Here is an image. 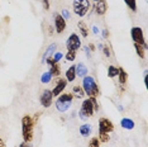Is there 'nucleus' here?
I'll return each instance as SVG.
<instances>
[{"instance_id":"1","label":"nucleus","mask_w":148,"mask_h":147,"mask_svg":"<svg viewBox=\"0 0 148 147\" xmlns=\"http://www.w3.org/2000/svg\"><path fill=\"white\" fill-rule=\"evenodd\" d=\"M99 110V104H97L96 98H87L82 102L81 108L79 110V117L82 119V121H86L90 117L94 115V113Z\"/></svg>"},{"instance_id":"2","label":"nucleus","mask_w":148,"mask_h":147,"mask_svg":"<svg viewBox=\"0 0 148 147\" xmlns=\"http://www.w3.org/2000/svg\"><path fill=\"white\" fill-rule=\"evenodd\" d=\"M115 127H114V123L110 121L109 118H105V117H101L99 119V141L100 143H106L110 141V135L109 133L114 132Z\"/></svg>"},{"instance_id":"3","label":"nucleus","mask_w":148,"mask_h":147,"mask_svg":"<svg viewBox=\"0 0 148 147\" xmlns=\"http://www.w3.org/2000/svg\"><path fill=\"white\" fill-rule=\"evenodd\" d=\"M34 126L36 123L33 122V118L31 115H24L22 118V135L23 141L27 143H31L34 138Z\"/></svg>"},{"instance_id":"4","label":"nucleus","mask_w":148,"mask_h":147,"mask_svg":"<svg viewBox=\"0 0 148 147\" xmlns=\"http://www.w3.org/2000/svg\"><path fill=\"white\" fill-rule=\"evenodd\" d=\"M82 90L85 93V95H87L89 98H97L100 95V88L99 85L96 84L95 79L90 75H86L82 80Z\"/></svg>"},{"instance_id":"5","label":"nucleus","mask_w":148,"mask_h":147,"mask_svg":"<svg viewBox=\"0 0 148 147\" xmlns=\"http://www.w3.org/2000/svg\"><path fill=\"white\" fill-rule=\"evenodd\" d=\"M72 100H73V95L71 93H66V94H61L57 96L56 100V109L61 113L67 112L72 105Z\"/></svg>"},{"instance_id":"6","label":"nucleus","mask_w":148,"mask_h":147,"mask_svg":"<svg viewBox=\"0 0 148 147\" xmlns=\"http://www.w3.org/2000/svg\"><path fill=\"white\" fill-rule=\"evenodd\" d=\"M73 13L79 16H85L90 9V1L89 0H73L72 3Z\"/></svg>"},{"instance_id":"7","label":"nucleus","mask_w":148,"mask_h":147,"mask_svg":"<svg viewBox=\"0 0 148 147\" xmlns=\"http://www.w3.org/2000/svg\"><path fill=\"white\" fill-rule=\"evenodd\" d=\"M130 37H132V39H133L134 43L142 45L146 48H148L147 47V43H146V39H144L143 29L140 28V27H133V28L130 29Z\"/></svg>"},{"instance_id":"8","label":"nucleus","mask_w":148,"mask_h":147,"mask_svg":"<svg viewBox=\"0 0 148 147\" xmlns=\"http://www.w3.org/2000/svg\"><path fill=\"white\" fill-rule=\"evenodd\" d=\"M66 47H67V49H70V51H76V52L79 51V48L81 47V39H80L79 34L72 33V34L67 38Z\"/></svg>"},{"instance_id":"9","label":"nucleus","mask_w":148,"mask_h":147,"mask_svg":"<svg viewBox=\"0 0 148 147\" xmlns=\"http://www.w3.org/2000/svg\"><path fill=\"white\" fill-rule=\"evenodd\" d=\"M52 100H53V94H52V90L46 89L43 90V93L39 96V103L43 108H49L52 105Z\"/></svg>"},{"instance_id":"10","label":"nucleus","mask_w":148,"mask_h":147,"mask_svg":"<svg viewBox=\"0 0 148 147\" xmlns=\"http://www.w3.org/2000/svg\"><path fill=\"white\" fill-rule=\"evenodd\" d=\"M46 63L49 66V72L52 74L53 78H60L61 76V65H60V62H56L52 57H49L46 60Z\"/></svg>"},{"instance_id":"11","label":"nucleus","mask_w":148,"mask_h":147,"mask_svg":"<svg viewBox=\"0 0 148 147\" xmlns=\"http://www.w3.org/2000/svg\"><path fill=\"white\" fill-rule=\"evenodd\" d=\"M66 85H67V80H66V79H63V78H58V79H57L55 88L52 89L53 98H55V96L57 98L58 95H61L62 91H63V90H65V88H66Z\"/></svg>"},{"instance_id":"12","label":"nucleus","mask_w":148,"mask_h":147,"mask_svg":"<svg viewBox=\"0 0 148 147\" xmlns=\"http://www.w3.org/2000/svg\"><path fill=\"white\" fill-rule=\"evenodd\" d=\"M53 28H55V31L58 33V34L63 33V31L66 29V21L62 18L61 14H56L55 15V23H53Z\"/></svg>"},{"instance_id":"13","label":"nucleus","mask_w":148,"mask_h":147,"mask_svg":"<svg viewBox=\"0 0 148 147\" xmlns=\"http://www.w3.org/2000/svg\"><path fill=\"white\" fill-rule=\"evenodd\" d=\"M94 10L97 15H105V13L108 12V3L106 0H99V1L95 3V6H94Z\"/></svg>"},{"instance_id":"14","label":"nucleus","mask_w":148,"mask_h":147,"mask_svg":"<svg viewBox=\"0 0 148 147\" xmlns=\"http://www.w3.org/2000/svg\"><path fill=\"white\" fill-rule=\"evenodd\" d=\"M76 78H77V76H76V66H75V65H72V66H70V67L66 70L65 79L67 80V81L72 82V81H75V79H76Z\"/></svg>"},{"instance_id":"15","label":"nucleus","mask_w":148,"mask_h":147,"mask_svg":"<svg viewBox=\"0 0 148 147\" xmlns=\"http://www.w3.org/2000/svg\"><path fill=\"white\" fill-rule=\"evenodd\" d=\"M118 78H119V85L122 86L123 90H124V88H125V85H127V81H128V74H127V71L123 67H119Z\"/></svg>"},{"instance_id":"16","label":"nucleus","mask_w":148,"mask_h":147,"mask_svg":"<svg viewBox=\"0 0 148 147\" xmlns=\"http://www.w3.org/2000/svg\"><path fill=\"white\" fill-rule=\"evenodd\" d=\"M56 48H57V45H56V43H52V45H49L48 47H47V49L45 51V53H43L42 62H46V60H47V58L51 57L53 53L56 52Z\"/></svg>"},{"instance_id":"17","label":"nucleus","mask_w":148,"mask_h":147,"mask_svg":"<svg viewBox=\"0 0 148 147\" xmlns=\"http://www.w3.org/2000/svg\"><path fill=\"white\" fill-rule=\"evenodd\" d=\"M120 126H122V128H124V129L132 131L134 127H136V123H134V121L130 118H123L122 121H120Z\"/></svg>"},{"instance_id":"18","label":"nucleus","mask_w":148,"mask_h":147,"mask_svg":"<svg viewBox=\"0 0 148 147\" xmlns=\"http://www.w3.org/2000/svg\"><path fill=\"white\" fill-rule=\"evenodd\" d=\"M77 28H79V32L81 33V36L84 38H86L89 36V27H87V24L84 21H80L77 23Z\"/></svg>"},{"instance_id":"19","label":"nucleus","mask_w":148,"mask_h":147,"mask_svg":"<svg viewBox=\"0 0 148 147\" xmlns=\"http://www.w3.org/2000/svg\"><path fill=\"white\" fill-rule=\"evenodd\" d=\"M79 131H80V135L82 137H89L92 132V128L90 124H81L79 127Z\"/></svg>"},{"instance_id":"20","label":"nucleus","mask_w":148,"mask_h":147,"mask_svg":"<svg viewBox=\"0 0 148 147\" xmlns=\"http://www.w3.org/2000/svg\"><path fill=\"white\" fill-rule=\"evenodd\" d=\"M87 75V67L84 63H77L76 65V76L79 78H85Z\"/></svg>"},{"instance_id":"21","label":"nucleus","mask_w":148,"mask_h":147,"mask_svg":"<svg viewBox=\"0 0 148 147\" xmlns=\"http://www.w3.org/2000/svg\"><path fill=\"white\" fill-rule=\"evenodd\" d=\"M71 94L73 95V98H77V99H82L84 96H85V93H84V90L81 86H73L72 88V93Z\"/></svg>"},{"instance_id":"22","label":"nucleus","mask_w":148,"mask_h":147,"mask_svg":"<svg viewBox=\"0 0 148 147\" xmlns=\"http://www.w3.org/2000/svg\"><path fill=\"white\" fill-rule=\"evenodd\" d=\"M134 48H136V52H137V55H138V57H139V58H144V57H146L147 48L144 47V46L138 45V43H134Z\"/></svg>"},{"instance_id":"23","label":"nucleus","mask_w":148,"mask_h":147,"mask_svg":"<svg viewBox=\"0 0 148 147\" xmlns=\"http://www.w3.org/2000/svg\"><path fill=\"white\" fill-rule=\"evenodd\" d=\"M118 74H119V67H116V66H114V65H110L109 67H108V78L114 79L118 76Z\"/></svg>"},{"instance_id":"24","label":"nucleus","mask_w":148,"mask_h":147,"mask_svg":"<svg viewBox=\"0 0 148 147\" xmlns=\"http://www.w3.org/2000/svg\"><path fill=\"white\" fill-rule=\"evenodd\" d=\"M52 74L49 72V71H47V72H45V74H42V76H41V81L43 82V84H48L49 81L52 80Z\"/></svg>"},{"instance_id":"25","label":"nucleus","mask_w":148,"mask_h":147,"mask_svg":"<svg viewBox=\"0 0 148 147\" xmlns=\"http://www.w3.org/2000/svg\"><path fill=\"white\" fill-rule=\"evenodd\" d=\"M124 3L132 12H137V0H124Z\"/></svg>"},{"instance_id":"26","label":"nucleus","mask_w":148,"mask_h":147,"mask_svg":"<svg viewBox=\"0 0 148 147\" xmlns=\"http://www.w3.org/2000/svg\"><path fill=\"white\" fill-rule=\"evenodd\" d=\"M76 51H70V49H67V53L65 55V58L67 61H75L76 58Z\"/></svg>"},{"instance_id":"27","label":"nucleus","mask_w":148,"mask_h":147,"mask_svg":"<svg viewBox=\"0 0 148 147\" xmlns=\"http://www.w3.org/2000/svg\"><path fill=\"white\" fill-rule=\"evenodd\" d=\"M87 147H100L99 138H97V137H92V138L89 141V145H87Z\"/></svg>"},{"instance_id":"28","label":"nucleus","mask_w":148,"mask_h":147,"mask_svg":"<svg viewBox=\"0 0 148 147\" xmlns=\"http://www.w3.org/2000/svg\"><path fill=\"white\" fill-rule=\"evenodd\" d=\"M101 51H103V53H104V56H105V57H108V58H109L110 56H112V51H110L109 45H103Z\"/></svg>"},{"instance_id":"29","label":"nucleus","mask_w":148,"mask_h":147,"mask_svg":"<svg viewBox=\"0 0 148 147\" xmlns=\"http://www.w3.org/2000/svg\"><path fill=\"white\" fill-rule=\"evenodd\" d=\"M62 57H63V53L62 52H55V55H53V60H55L56 62H60L62 60Z\"/></svg>"},{"instance_id":"30","label":"nucleus","mask_w":148,"mask_h":147,"mask_svg":"<svg viewBox=\"0 0 148 147\" xmlns=\"http://www.w3.org/2000/svg\"><path fill=\"white\" fill-rule=\"evenodd\" d=\"M62 18L63 19H65V21H67V19H70V18H71V14H70V12L69 10H67V9H63V10H62Z\"/></svg>"},{"instance_id":"31","label":"nucleus","mask_w":148,"mask_h":147,"mask_svg":"<svg viewBox=\"0 0 148 147\" xmlns=\"http://www.w3.org/2000/svg\"><path fill=\"white\" fill-rule=\"evenodd\" d=\"M42 5L45 10H49V0H42Z\"/></svg>"},{"instance_id":"32","label":"nucleus","mask_w":148,"mask_h":147,"mask_svg":"<svg viewBox=\"0 0 148 147\" xmlns=\"http://www.w3.org/2000/svg\"><path fill=\"white\" fill-rule=\"evenodd\" d=\"M103 37H104V38H109V31H108V29H104V31H103Z\"/></svg>"},{"instance_id":"33","label":"nucleus","mask_w":148,"mask_h":147,"mask_svg":"<svg viewBox=\"0 0 148 147\" xmlns=\"http://www.w3.org/2000/svg\"><path fill=\"white\" fill-rule=\"evenodd\" d=\"M19 147H32L31 143H27V142H22L21 145H19Z\"/></svg>"},{"instance_id":"34","label":"nucleus","mask_w":148,"mask_h":147,"mask_svg":"<svg viewBox=\"0 0 148 147\" xmlns=\"http://www.w3.org/2000/svg\"><path fill=\"white\" fill-rule=\"evenodd\" d=\"M53 29H55V28H53V27H51V25L48 27V32H49L48 34H49V36H52V34H53V33H52V32H53Z\"/></svg>"},{"instance_id":"35","label":"nucleus","mask_w":148,"mask_h":147,"mask_svg":"<svg viewBox=\"0 0 148 147\" xmlns=\"http://www.w3.org/2000/svg\"><path fill=\"white\" fill-rule=\"evenodd\" d=\"M84 51L86 52L87 56H90V49H89V47H84Z\"/></svg>"},{"instance_id":"36","label":"nucleus","mask_w":148,"mask_h":147,"mask_svg":"<svg viewBox=\"0 0 148 147\" xmlns=\"http://www.w3.org/2000/svg\"><path fill=\"white\" fill-rule=\"evenodd\" d=\"M92 31H94V33H95V34H97V33H99V29H97V27H92Z\"/></svg>"},{"instance_id":"37","label":"nucleus","mask_w":148,"mask_h":147,"mask_svg":"<svg viewBox=\"0 0 148 147\" xmlns=\"http://www.w3.org/2000/svg\"><path fill=\"white\" fill-rule=\"evenodd\" d=\"M89 48H90V51H95V46L94 45H89Z\"/></svg>"},{"instance_id":"38","label":"nucleus","mask_w":148,"mask_h":147,"mask_svg":"<svg viewBox=\"0 0 148 147\" xmlns=\"http://www.w3.org/2000/svg\"><path fill=\"white\" fill-rule=\"evenodd\" d=\"M0 147H5V143H4V141H3L1 138H0Z\"/></svg>"},{"instance_id":"39","label":"nucleus","mask_w":148,"mask_h":147,"mask_svg":"<svg viewBox=\"0 0 148 147\" xmlns=\"http://www.w3.org/2000/svg\"><path fill=\"white\" fill-rule=\"evenodd\" d=\"M92 1H95V3H96V1H99V0H92Z\"/></svg>"}]
</instances>
